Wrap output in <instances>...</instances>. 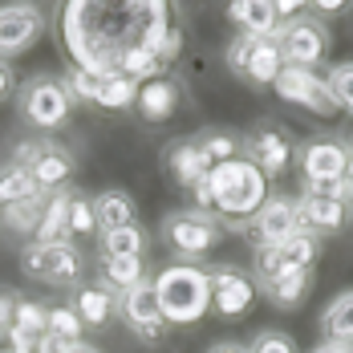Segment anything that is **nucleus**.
Segmentation results:
<instances>
[{
	"label": "nucleus",
	"mask_w": 353,
	"mask_h": 353,
	"mask_svg": "<svg viewBox=\"0 0 353 353\" xmlns=\"http://www.w3.org/2000/svg\"><path fill=\"white\" fill-rule=\"evenodd\" d=\"M154 296L167 325H195L212 309V276L199 264H167L154 276Z\"/></svg>",
	"instance_id": "1"
},
{
	"label": "nucleus",
	"mask_w": 353,
	"mask_h": 353,
	"mask_svg": "<svg viewBox=\"0 0 353 353\" xmlns=\"http://www.w3.org/2000/svg\"><path fill=\"white\" fill-rule=\"evenodd\" d=\"M212 199H215V215H236V219H252V215L264 208L268 199V179L260 167H252L244 154L232 159V163H219L212 167Z\"/></svg>",
	"instance_id": "2"
},
{
	"label": "nucleus",
	"mask_w": 353,
	"mask_h": 353,
	"mask_svg": "<svg viewBox=\"0 0 353 353\" xmlns=\"http://www.w3.org/2000/svg\"><path fill=\"white\" fill-rule=\"evenodd\" d=\"M163 240L171 244L175 256H183V264H191V260H203L223 240V223L215 219V212H199V208L171 212L163 219Z\"/></svg>",
	"instance_id": "3"
},
{
	"label": "nucleus",
	"mask_w": 353,
	"mask_h": 353,
	"mask_svg": "<svg viewBox=\"0 0 353 353\" xmlns=\"http://www.w3.org/2000/svg\"><path fill=\"white\" fill-rule=\"evenodd\" d=\"M21 268L25 276L33 281H45V284H77L81 281V252L73 248V240H33L21 256Z\"/></svg>",
	"instance_id": "4"
},
{
	"label": "nucleus",
	"mask_w": 353,
	"mask_h": 353,
	"mask_svg": "<svg viewBox=\"0 0 353 353\" xmlns=\"http://www.w3.org/2000/svg\"><path fill=\"white\" fill-rule=\"evenodd\" d=\"M70 90H65V77H49V73H37L25 81V90H21V114L41 126V130H53V126H61L65 118H70Z\"/></svg>",
	"instance_id": "5"
},
{
	"label": "nucleus",
	"mask_w": 353,
	"mask_h": 353,
	"mask_svg": "<svg viewBox=\"0 0 353 353\" xmlns=\"http://www.w3.org/2000/svg\"><path fill=\"white\" fill-rule=\"evenodd\" d=\"M228 65L236 77H244L252 85H276V77L284 70V57H281V45L272 37L256 41V37H236L228 45Z\"/></svg>",
	"instance_id": "6"
},
{
	"label": "nucleus",
	"mask_w": 353,
	"mask_h": 353,
	"mask_svg": "<svg viewBox=\"0 0 353 353\" xmlns=\"http://www.w3.org/2000/svg\"><path fill=\"white\" fill-rule=\"evenodd\" d=\"M272 41L281 45L284 65H296V70H313L325 61L329 53V29L313 21V17H296V21H284L281 29L272 33Z\"/></svg>",
	"instance_id": "7"
},
{
	"label": "nucleus",
	"mask_w": 353,
	"mask_h": 353,
	"mask_svg": "<svg viewBox=\"0 0 353 353\" xmlns=\"http://www.w3.org/2000/svg\"><path fill=\"white\" fill-rule=\"evenodd\" d=\"M296 167L305 175V191H325L329 183L345 179V167H350V146L337 139H309L301 150H296Z\"/></svg>",
	"instance_id": "8"
},
{
	"label": "nucleus",
	"mask_w": 353,
	"mask_h": 353,
	"mask_svg": "<svg viewBox=\"0 0 353 353\" xmlns=\"http://www.w3.org/2000/svg\"><path fill=\"white\" fill-rule=\"evenodd\" d=\"M12 163H21V167H29V175L37 179V187L41 191H65V183L73 175V154L65 146H57V142H25V146H17V159Z\"/></svg>",
	"instance_id": "9"
},
{
	"label": "nucleus",
	"mask_w": 353,
	"mask_h": 353,
	"mask_svg": "<svg viewBox=\"0 0 353 353\" xmlns=\"http://www.w3.org/2000/svg\"><path fill=\"white\" fill-rule=\"evenodd\" d=\"M240 150H244V159L252 163V167H260V171H264V179L284 175V167L296 159L288 130H284V126H272V122L256 126V130L240 142Z\"/></svg>",
	"instance_id": "10"
},
{
	"label": "nucleus",
	"mask_w": 353,
	"mask_h": 353,
	"mask_svg": "<svg viewBox=\"0 0 353 353\" xmlns=\"http://www.w3.org/2000/svg\"><path fill=\"white\" fill-rule=\"evenodd\" d=\"M272 90L281 94V102H288V106H305V110H313V114H337V102L329 94V81L317 70L284 65Z\"/></svg>",
	"instance_id": "11"
},
{
	"label": "nucleus",
	"mask_w": 353,
	"mask_h": 353,
	"mask_svg": "<svg viewBox=\"0 0 353 353\" xmlns=\"http://www.w3.org/2000/svg\"><path fill=\"white\" fill-rule=\"evenodd\" d=\"M118 309H122V321L130 325V333H139L142 341H159L167 333V321H163V309H159L150 276L139 281L134 288H126V292H118Z\"/></svg>",
	"instance_id": "12"
},
{
	"label": "nucleus",
	"mask_w": 353,
	"mask_h": 353,
	"mask_svg": "<svg viewBox=\"0 0 353 353\" xmlns=\"http://www.w3.org/2000/svg\"><path fill=\"white\" fill-rule=\"evenodd\" d=\"M317 236H309V232H296V236H288L284 244H272V248H256V284L268 281V276H276L284 268H309L313 272V260H317Z\"/></svg>",
	"instance_id": "13"
},
{
	"label": "nucleus",
	"mask_w": 353,
	"mask_h": 353,
	"mask_svg": "<svg viewBox=\"0 0 353 353\" xmlns=\"http://www.w3.org/2000/svg\"><path fill=\"white\" fill-rule=\"evenodd\" d=\"M244 232L256 240V248H272L284 244L288 236L301 232V219H296V199H284V195H272L264 199V208L244 223Z\"/></svg>",
	"instance_id": "14"
},
{
	"label": "nucleus",
	"mask_w": 353,
	"mask_h": 353,
	"mask_svg": "<svg viewBox=\"0 0 353 353\" xmlns=\"http://www.w3.org/2000/svg\"><path fill=\"white\" fill-rule=\"evenodd\" d=\"M208 276H212V309L228 321H240L256 301V281L240 268H232V264L212 268Z\"/></svg>",
	"instance_id": "15"
},
{
	"label": "nucleus",
	"mask_w": 353,
	"mask_h": 353,
	"mask_svg": "<svg viewBox=\"0 0 353 353\" xmlns=\"http://www.w3.org/2000/svg\"><path fill=\"white\" fill-rule=\"evenodd\" d=\"M45 33V12L37 4H0V53H25Z\"/></svg>",
	"instance_id": "16"
},
{
	"label": "nucleus",
	"mask_w": 353,
	"mask_h": 353,
	"mask_svg": "<svg viewBox=\"0 0 353 353\" xmlns=\"http://www.w3.org/2000/svg\"><path fill=\"white\" fill-rule=\"evenodd\" d=\"M296 219H301V232H309V236H337L350 219V208L325 191H305L296 199Z\"/></svg>",
	"instance_id": "17"
},
{
	"label": "nucleus",
	"mask_w": 353,
	"mask_h": 353,
	"mask_svg": "<svg viewBox=\"0 0 353 353\" xmlns=\"http://www.w3.org/2000/svg\"><path fill=\"white\" fill-rule=\"evenodd\" d=\"M163 163H167V171H171L187 191H191L199 179L212 175V163H208V154L199 150V142H195V139L171 142V146H167V154H163Z\"/></svg>",
	"instance_id": "18"
},
{
	"label": "nucleus",
	"mask_w": 353,
	"mask_h": 353,
	"mask_svg": "<svg viewBox=\"0 0 353 353\" xmlns=\"http://www.w3.org/2000/svg\"><path fill=\"white\" fill-rule=\"evenodd\" d=\"M276 309H296V305H305V296H309V288H313V272L309 268H284L276 276H268V281L256 284Z\"/></svg>",
	"instance_id": "19"
},
{
	"label": "nucleus",
	"mask_w": 353,
	"mask_h": 353,
	"mask_svg": "<svg viewBox=\"0 0 353 353\" xmlns=\"http://www.w3.org/2000/svg\"><path fill=\"white\" fill-rule=\"evenodd\" d=\"M228 17L240 25V37H256V41H264V37H272L281 29L276 0H236L228 8Z\"/></svg>",
	"instance_id": "20"
},
{
	"label": "nucleus",
	"mask_w": 353,
	"mask_h": 353,
	"mask_svg": "<svg viewBox=\"0 0 353 353\" xmlns=\"http://www.w3.org/2000/svg\"><path fill=\"white\" fill-rule=\"evenodd\" d=\"M134 106L142 110V118L146 122H167L171 114L179 110V81L171 77H154V81H142L139 85V102Z\"/></svg>",
	"instance_id": "21"
},
{
	"label": "nucleus",
	"mask_w": 353,
	"mask_h": 353,
	"mask_svg": "<svg viewBox=\"0 0 353 353\" xmlns=\"http://www.w3.org/2000/svg\"><path fill=\"white\" fill-rule=\"evenodd\" d=\"M114 309H118V292L106 288V284H81L73 292V313L81 317V325H90V329L106 325L114 317Z\"/></svg>",
	"instance_id": "22"
},
{
	"label": "nucleus",
	"mask_w": 353,
	"mask_h": 353,
	"mask_svg": "<svg viewBox=\"0 0 353 353\" xmlns=\"http://www.w3.org/2000/svg\"><path fill=\"white\" fill-rule=\"evenodd\" d=\"M94 219H98V232H118V228H134V199L118 187H110L102 195H94Z\"/></svg>",
	"instance_id": "23"
},
{
	"label": "nucleus",
	"mask_w": 353,
	"mask_h": 353,
	"mask_svg": "<svg viewBox=\"0 0 353 353\" xmlns=\"http://www.w3.org/2000/svg\"><path fill=\"white\" fill-rule=\"evenodd\" d=\"M49 191L37 187V179L29 175V167L21 163H4L0 167V208H17V203H37Z\"/></svg>",
	"instance_id": "24"
},
{
	"label": "nucleus",
	"mask_w": 353,
	"mask_h": 353,
	"mask_svg": "<svg viewBox=\"0 0 353 353\" xmlns=\"http://www.w3.org/2000/svg\"><path fill=\"white\" fill-rule=\"evenodd\" d=\"M317 325H321V333H325V341H350L353 345V288L341 292V296H333L321 309Z\"/></svg>",
	"instance_id": "25"
},
{
	"label": "nucleus",
	"mask_w": 353,
	"mask_h": 353,
	"mask_svg": "<svg viewBox=\"0 0 353 353\" xmlns=\"http://www.w3.org/2000/svg\"><path fill=\"white\" fill-rule=\"evenodd\" d=\"M70 199L73 191H53L49 203H45V215H41V228H37V240L53 244V240H70Z\"/></svg>",
	"instance_id": "26"
},
{
	"label": "nucleus",
	"mask_w": 353,
	"mask_h": 353,
	"mask_svg": "<svg viewBox=\"0 0 353 353\" xmlns=\"http://www.w3.org/2000/svg\"><path fill=\"white\" fill-rule=\"evenodd\" d=\"M142 252H146V232L139 223L118 228V232H102V260H134Z\"/></svg>",
	"instance_id": "27"
},
{
	"label": "nucleus",
	"mask_w": 353,
	"mask_h": 353,
	"mask_svg": "<svg viewBox=\"0 0 353 353\" xmlns=\"http://www.w3.org/2000/svg\"><path fill=\"white\" fill-rule=\"evenodd\" d=\"M139 102V81H130L126 73H110L98 81V98L94 106H106V110H126Z\"/></svg>",
	"instance_id": "28"
},
{
	"label": "nucleus",
	"mask_w": 353,
	"mask_h": 353,
	"mask_svg": "<svg viewBox=\"0 0 353 353\" xmlns=\"http://www.w3.org/2000/svg\"><path fill=\"white\" fill-rule=\"evenodd\" d=\"M139 281H146L142 256H134V260H102V284H106V288L126 292V288H134Z\"/></svg>",
	"instance_id": "29"
},
{
	"label": "nucleus",
	"mask_w": 353,
	"mask_h": 353,
	"mask_svg": "<svg viewBox=\"0 0 353 353\" xmlns=\"http://www.w3.org/2000/svg\"><path fill=\"white\" fill-rule=\"evenodd\" d=\"M45 203H49V195H45V199H37V203L0 208V223H4L8 232H17V236H37V228H41V215H45Z\"/></svg>",
	"instance_id": "30"
},
{
	"label": "nucleus",
	"mask_w": 353,
	"mask_h": 353,
	"mask_svg": "<svg viewBox=\"0 0 353 353\" xmlns=\"http://www.w3.org/2000/svg\"><path fill=\"white\" fill-rule=\"evenodd\" d=\"M159 70H163V65H159V57H154L150 49H142V45H130V49L118 57V73H126V77H130V81H139V85H142V81H154Z\"/></svg>",
	"instance_id": "31"
},
{
	"label": "nucleus",
	"mask_w": 353,
	"mask_h": 353,
	"mask_svg": "<svg viewBox=\"0 0 353 353\" xmlns=\"http://www.w3.org/2000/svg\"><path fill=\"white\" fill-rule=\"evenodd\" d=\"M195 142H199V150L208 154V163H212V167L240 159V139H236V134H223V130H203Z\"/></svg>",
	"instance_id": "32"
},
{
	"label": "nucleus",
	"mask_w": 353,
	"mask_h": 353,
	"mask_svg": "<svg viewBox=\"0 0 353 353\" xmlns=\"http://www.w3.org/2000/svg\"><path fill=\"white\" fill-rule=\"evenodd\" d=\"M12 333H25V337H41V333H49V309L37 305V301H17Z\"/></svg>",
	"instance_id": "33"
},
{
	"label": "nucleus",
	"mask_w": 353,
	"mask_h": 353,
	"mask_svg": "<svg viewBox=\"0 0 353 353\" xmlns=\"http://www.w3.org/2000/svg\"><path fill=\"white\" fill-rule=\"evenodd\" d=\"M325 81H329V94H333L337 110L353 114V61H341V65H333Z\"/></svg>",
	"instance_id": "34"
},
{
	"label": "nucleus",
	"mask_w": 353,
	"mask_h": 353,
	"mask_svg": "<svg viewBox=\"0 0 353 353\" xmlns=\"http://www.w3.org/2000/svg\"><path fill=\"white\" fill-rule=\"evenodd\" d=\"M81 317L73 313V305H57V309H49V333L53 337H61L65 345H73V341H81Z\"/></svg>",
	"instance_id": "35"
},
{
	"label": "nucleus",
	"mask_w": 353,
	"mask_h": 353,
	"mask_svg": "<svg viewBox=\"0 0 353 353\" xmlns=\"http://www.w3.org/2000/svg\"><path fill=\"white\" fill-rule=\"evenodd\" d=\"M90 232H98L94 199L81 195V191H73V199H70V236H90Z\"/></svg>",
	"instance_id": "36"
},
{
	"label": "nucleus",
	"mask_w": 353,
	"mask_h": 353,
	"mask_svg": "<svg viewBox=\"0 0 353 353\" xmlns=\"http://www.w3.org/2000/svg\"><path fill=\"white\" fill-rule=\"evenodd\" d=\"M248 353H296L292 345V337L281 333V329H260L256 337H252V345H244Z\"/></svg>",
	"instance_id": "37"
},
{
	"label": "nucleus",
	"mask_w": 353,
	"mask_h": 353,
	"mask_svg": "<svg viewBox=\"0 0 353 353\" xmlns=\"http://www.w3.org/2000/svg\"><path fill=\"white\" fill-rule=\"evenodd\" d=\"M65 90H70V98H77V102H94L98 98V77H90V73H81V70H70Z\"/></svg>",
	"instance_id": "38"
},
{
	"label": "nucleus",
	"mask_w": 353,
	"mask_h": 353,
	"mask_svg": "<svg viewBox=\"0 0 353 353\" xmlns=\"http://www.w3.org/2000/svg\"><path fill=\"white\" fill-rule=\"evenodd\" d=\"M12 90H17V77H12V65H8V61L0 57V102H4V98H8Z\"/></svg>",
	"instance_id": "39"
},
{
	"label": "nucleus",
	"mask_w": 353,
	"mask_h": 353,
	"mask_svg": "<svg viewBox=\"0 0 353 353\" xmlns=\"http://www.w3.org/2000/svg\"><path fill=\"white\" fill-rule=\"evenodd\" d=\"M309 353H353L350 341H321L317 350H309Z\"/></svg>",
	"instance_id": "40"
},
{
	"label": "nucleus",
	"mask_w": 353,
	"mask_h": 353,
	"mask_svg": "<svg viewBox=\"0 0 353 353\" xmlns=\"http://www.w3.org/2000/svg\"><path fill=\"white\" fill-rule=\"evenodd\" d=\"M317 12H325V17H333V12H341L345 4H337V0H321V4H313Z\"/></svg>",
	"instance_id": "41"
},
{
	"label": "nucleus",
	"mask_w": 353,
	"mask_h": 353,
	"mask_svg": "<svg viewBox=\"0 0 353 353\" xmlns=\"http://www.w3.org/2000/svg\"><path fill=\"white\" fill-rule=\"evenodd\" d=\"M208 353H248L244 345H232V341H223V345H212Z\"/></svg>",
	"instance_id": "42"
},
{
	"label": "nucleus",
	"mask_w": 353,
	"mask_h": 353,
	"mask_svg": "<svg viewBox=\"0 0 353 353\" xmlns=\"http://www.w3.org/2000/svg\"><path fill=\"white\" fill-rule=\"evenodd\" d=\"M65 353H98L94 345H85V341H73V345H65Z\"/></svg>",
	"instance_id": "43"
}]
</instances>
